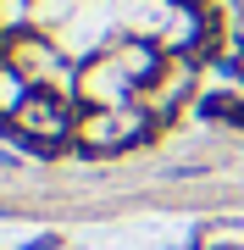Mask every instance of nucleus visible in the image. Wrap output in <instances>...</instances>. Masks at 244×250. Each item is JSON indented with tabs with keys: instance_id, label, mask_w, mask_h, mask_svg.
Listing matches in <instances>:
<instances>
[{
	"instance_id": "obj_1",
	"label": "nucleus",
	"mask_w": 244,
	"mask_h": 250,
	"mask_svg": "<svg viewBox=\"0 0 244 250\" xmlns=\"http://www.w3.org/2000/svg\"><path fill=\"white\" fill-rule=\"evenodd\" d=\"M0 56H6L11 67L22 72L34 89H56V95H73V78H78V67L67 62L61 50L50 45L39 28H28V34H17V39H6L0 45Z\"/></svg>"
},
{
	"instance_id": "obj_2",
	"label": "nucleus",
	"mask_w": 244,
	"mask_h": 250,
	"mask_svg": "<svg viewBox=\"0 0 244 250\" xmlns=\"http://www.w3.org/2000/svg\"><path fill=\"white\" fill-rule=\"evenodd\" d=\"M73 100H78V111H122V106H133V100H139V83L128 78L106 50H94V56H83V62H78Z\"/></svg>"
},
{
	"instance_id": "obj_3",
	"label": "nucleus",
	"mask_w": 244,
	"mask_h": 250,
	"mask_svg": "<svg viewBox=\"0 0 244 250\" xmlns=\"http://www.w3.org/2000/svg\"><path fill=\"white\" fill-rule=\"evenodd\" d=\"M194 83H200V62H194V56H167V67L155 72L145 89H139V106H145L155 123L167 128L172 117L194 100Z\"/></svg>"
},
{
	"instance_id": "obj_4",
	"label": "nucleus",
	"mask_w": 244,
	"mask_h": 250,
	"mask_svg": "<svg viewBox=\"0 0 244 250\" xmlns=\"http://www.w3.org/2000/svg\"><path fill=\"white\" fill-rule=\"evenodd\" d=\"M172 17H178V0H122L111 22H117V34H128V39L161 45V34L172 28Z\"/></svg>"
},
{
	"instance_id": "obj_5",
	"label": "nucleus",
	"mask_w": 244,
	"mask_h": 250,
	"mask_svg": "<svg viewBox=\"0 0 244 250\" xmlns=\"http://www.w3.org/2000/svg\"><path fill=\"white\" fill-rule=\"evenodd\" d=\"M106 56H111V62H117L133 83H139V89H145L155 72L167 67V50H161V45H150V39H128V34H117V39H111V45H106Z\"/></svg>"
},
{
	"instance_id": "obj_6",
	"label": "nucleus",
	"mask_w": 244,
	"mask_h": 250,
	"mask_svg": "<svg viewBox=\"0 0 244 250\" xmlns=\"http://www.w3.org/2000/svg\"><path fill=\"white\" fill-rule=\"evenodd\" d=\"M28 95H34V83H28L22 72L11 67L6 56H0V123H11V117H17V106H22Z\"/></svg>"
},
{
	"instance_id": "obj_7",
	"label": "nucleus",
	"mask_w": 244,
	"mask_h": 250,
	"mask_svg": "<svg viewBox=\"0 0 244 250\" xmlns=\"http://www.w3.org/2000/svg\"><path fill=\"white\" fill-rule=\"evenodd\" d=\"M28 28H39V6L34 0H0V45L28 34Z\"/></svg>"
},
{
	"instance_id": "obj_8",
	"label": "nucleus",
	"mask_w": 244,
	"mask_h": 250,
	"mask_svg": "<svg viewBox=\"0 0 244 250\" xmlns=\"http://www.w3.org/2000/svg\"><path fill=\"white\" fill-rule=\"evenodd\" d=\"M200 117H217V123L244 128V95H206L200 100Z\"/></svg>"
},
{
	"instance_id": "obj_9",
	"label": "nucleus",
	"mask_w": 244,
	"mask_h": 250,
	"mask_svg": "<svg viewBox=\"0 0 244 250\" xmlns=\"http://www.w3.org/2000/svg\"><path fill=\"white\" fill-rule=\"evenodd\" d=\"M178 6H217V0H178Z\"/></svg>"
},
{
	"instance_id": "obj_10",
	"label": "nucleus",
	"mask_w": 244,
	"mask_h": 250,
	"mask_svg": "<svg viewBox=\"0 0 244 250\" xmlns=\"http://www.w3.org/2000/svg\"><path fill=\"white\" fill-rule=\"evenodd\" d=\"M239 39H244V6H239Z\"/></svg>"
}]
</instances>
